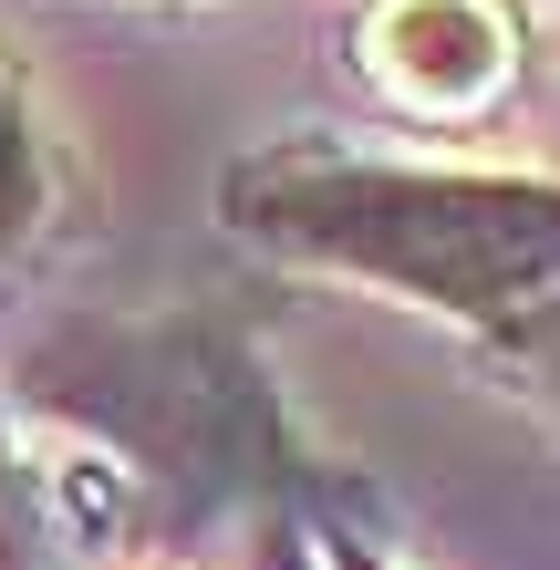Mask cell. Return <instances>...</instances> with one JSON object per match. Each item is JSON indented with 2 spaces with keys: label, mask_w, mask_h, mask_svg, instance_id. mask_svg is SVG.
I'll list each match as a JSON object with an SVG mask.
<instances>
[{
  "label": "cell",
  "mask_w": 560,
  "mask_h": 570,
  "mask_svg": "<svg viewBox=\"0 0 560 570\" xmlns=\"http://www.w3.org/2000/svg\"><path fill=\"white\" fill-rule=\"evenodd\" d=\"M228 228L456 322L560 415V177L259 156L228 177Z\"/></svg>",
  "instance_id": "obj_1"
},
{
  "label": "cell",
  "mask_w": 560,
  "mask_h": 570,
  "mask_svg": "<svg viewBox=\"0 0 560 570\" xmlns=\"http://www.w3.org/2000/svg\"><path fill=\"white\" fill-rule=\"evenodd\" d=\"M364 83L405 115H488L519 73V21L509 0H374L364 11Z\"/></svg>",
  "instance_id": "obj_2"
},
{
  "label": "cell",
  "mask_w": 560,
  "mask_h": 570,
  "mask_svg": "<svg viewBox=\"0 0 560 570\" xmlns=\"http://www.w3.org/2000/svg\"><path fill=\"white\" fill-rule=\"evenodd\" d=\"M31 218H42V146H31V115H21L11 73H0V259L21 249Z\"/></svg>",
  "instance_id": "obj_3"
},
{
  "label": "cell",
  "mask_w": 560,
  "mask_h": 570,
  "mask_svg": "<svg viewBox=\"0 0 560 570\" xmlns=\"http://www.w3.org/2000/svg\"><path fill=\"white\" fill-rule=\"evenodd\" d=\"M322 570H384V560H364L353 540H322Z\"/></svg>",
  "instance_id": "obj_4"
},
{
  "label": "cell",
  "mask_w": 560,
  "mask_h": 570,
  "mask_svg": "<svg viewBox=\"0 0 560 570\" xmlns=\"http://www.w3.org/2000/svg\"><path fill=\"white\" fill-rule=\"evenodd\" d=\"M271 570H312V560H302V550H291V540H281V550H271Z\"/></svg>",
  "instance_id": "obj_5"
}]
</instances>
